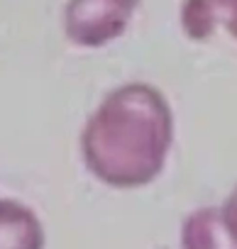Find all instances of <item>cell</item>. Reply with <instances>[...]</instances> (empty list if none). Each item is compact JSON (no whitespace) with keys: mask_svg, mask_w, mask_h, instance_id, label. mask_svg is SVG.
Instances as JSON below:
<instances>
[{"mask_svg":"<svg viewBox=\"0 0 237 249\" xmlns=\"http://www.w3.org/2000/svg\"><path fill=\"white\" fill-rule=\"evenodd\" d=\"M137 8V0H69L64 10V27L71 42L81 47H98L115 39Z\"/></svg>","mask_w":237,"mask_h":249,"instance_id":"7a4b0ae2","label":"cell"},{"mask_svg":"<svg viewBox=\"0 0 237 249\" xmlns=\"http://www.w3.org/2000/svg\"><path fill=\"white\" fill-rule=\"evenodd\" d=\"M220 210H222L225 225L230 227V232H232L235 239H237V186L232 188V193L227 196V200H225V205H222Z\"/></svg>","mask_w":237,"mask_h":249,"instance_id":"52a82bcc","label":"cell"},{"mask_svg":"<svg viewBox=\"0 0 237 249\" xmlns=\"http://www.w3.org/2000/svg\"><path fill=\"white\" fill-rule=\"evenodd\" d=\"M0 249H44L39 217L13 198H0Z\"/></svg>","mask_w":237,"mask_h":249,"instance_id":"3957f363","label":"cell"},{"mask_svg":"<svg viewBox=\"0 0 237 249\" xmlns=\"http://www.w3.org/2000/svg\"><path fill=\"white\" fill-rule=\"evenodd\" d=\"M181 249H237L220 208H201L181 225Z\"/></svg>","mask_w":237,"mask_h":249,"instance_id":"277c9868","label":"cell"},{"mask_svg":"<svg viewBox=\"0 0 237 249\" xmlns=\"http://www.w3.org/2000/svg\"><path fill=\"white\" fill-rule=\"evenodd\" d=\"M181 25L193 39H205L215 30V18L208 0H186L181 5Z\"/></svg>","mask_w":237,"mask_h":249,"instance_id":"5b68a950","label":"cell"},{"mask_svg":"<svg viewBox=\"0 0 237 249\" xmlns=\"http://www.w3.org/2000/svg\"><path fill=\"white\" fill-rule=\"evenodd\" d=\"M174 137L166 98L147 83H125L105 95L81 132L86 166L103 183L135 188L164 169Z\"/></svg>","mask_w":237,"mask_h":249,"instance_id":"6da1fadb","label":"cell"},{"mask_svg":"<svg viewBox=\"0 0 237 249\" xmlns=\"http://www.w3.org/2000/svg\"><path fill=\"white\" fill-rule=\"evenodd\" d=\"M215 25H225V30L237 39V0H208Z\"/></svg>","mask_w":237,"mask_h":249,"instance_id":"8992f818","label":"cell"}]
</instances>
